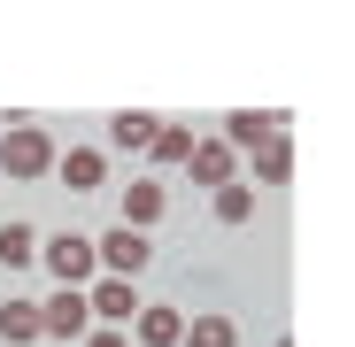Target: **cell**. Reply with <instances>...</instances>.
Masks as SVG:
<instances>
[{"mask_svg": "<svg viewBox=\"0 0 355 347\" xmlns=\"http://www.w3.org/2000/svg\"><path fill=\"white\" fill-rule=\"evenodd\" d=\"M54 162H62V147H54L39 124H16L8 139H0V170H8V178H46Z\"/></svg>", "mask_w": 355, "mask_h": 347, "instance_id": "cell-1", "label": "cell"}, {"mask_svg": "<svg viewBox=\"0 0 355 347\" xmlns=\"http://www.w3.org/2000/svg\"><path fill=\"white\" fill-rule=\"evenodd\" d=\"M39 263H46L54 278H62V285H78V294H85V278L101 270L93 240H78V231H62V240H46V247H39Z\"/></svg>", "mask_w": 355, "mask_h": 347, "instance_id": "cell-2", "label": "cell"}, {"mask_svg": "<svg viewBox=\"0 0 355 347\" xmlns=\"http://www.w3.org/2000/svg\"><path fill=\"white\" fill-rule=\"evenodd\" d=\"M39 332L46 339H85L93 332V301L78 294V285H62L54 301H39Z\"/></svg>", "mask_w": 355, "mask_h": 347, "instance_id": "cell-3", "label": "cell"}, {"mask_svg": "<svg viewBox=\"0 0 355 347\" xmlns=\"http://www.w3.org/2000/svg\"><path fill=\"white\" fill-rule=\"evenodd\" d=\"M93 255H101V270H108V278H139V270L155 263V247H147V231H124V224H116L108 240H93Z\"/></svg>", "mask_w": 355, "mask_h": 347, "instance_id": "cell-4", "label": "cell"}, {"mask_svg": "<svg viewBox=\"0 0 355 347\" xmlns=\"http://www.w3.org/2000/svg\"><path fill=\"white\" fill-rule=\"evenodd\" d=\"M278 132H286V116H263V108H232V116H224V147H232V154H240V147L255 154V147L278 139Z\"/></svg>", "mask_w": 355, "mask_h": 347, "instance_id": "cell-5", "label": "cell"}, {"mask_svg": "<svg viewBox=\"0 0 355 347\" xmlns=\"http://www.w3.org/2000/svg\"><path fill=\"white\" fill-rule=\"evenodd\" d=\"M85 301H93V324H116V332H124V324L139 317V294H132V278H101Z\"/></svg>", "mask_w": 355, "mask_h": 347, "instance_id": "cell-6", "label": "cell"}, {"mask_svg": "<svg viewBox=\"0 0 355 347\" xmlns=\"http://www.w3.org/2000/svg\"><path fill=\"white\" fill-rule=\"evenodd\" d=\"M54 178H62L70 193H93V186L108 178V154H101V147H62V162H54Z\"/></svg>", "mask_w": 355, "mask_h": 347, "instance_id": "cell-7", "label": "cell"}, {"mask_svg": "<svg viewBox=\"0 0 355 347\" xmlns=\"http://www.w3.org/2000/svg\"><path fill=\"white\" fill-rule=\"evenodd\" d=\"M186 170H193V186L224 193V186H232V147H224V139H193V162H186Z\"/></svg>", "mask_w": 355, "mask_h": 347, "instance_id": "cell-8", "label": "cell"}, {"mask_svg": "<svg viewBox=\"0 0 355 347\" xmlns=\"http://www.w3.org/2000/svg\"><path fill=\"white\" fill-rule=\"evenodd\" d=\"M162 208H170L162 178H132V193H124V231H147V224H155Z\"/></svg>", "mask_w": 355, "mask_h": 347, "instance_id": "cell-9", "label": "cell"}, {"mask_svg": "<svg viewBox=\"0 0 355 347\" xmlns=\"http://www.w3.org/2000/svg\"><path fill=\"white\" fill-rule=\"evenodd\" d=\"M132 324H139V347H178V339H186V317H178V309H162V301H147Z\"/></svg>", "mask_w": 355, "mask_h": 347, "instance_id": "cell-10", "label": "cell"}, {"mask_svg": "<svg viewBox=\"0 0 355 347\" xmlns=\"http://www.w3.org/2000/svg\"><path fill=\"white\" fill-rule=\"evenodd\" d=\"M0 339H8V347L46 339V332H39V301H0Z\"/></svg>", "mask_w": 355, "mask_h": 347, "instance_id": "cell-11", "label": "cell"}, {"mask_svg": "<svg viewBox=\"0 0 355 347\" xmlns=\"http://www.w3.org/2000/svg\"><path fill=\"white\" fill-rule=\"evenodd\" d=\"M178 347H240V324H232V317H193Z\"/></svg>", "mask_w": 355, "mask_h": 347, "instance_id": "cell-12", "label": "cell"}, {"mask_svg": "<svg viewBox=\"0 0 355 347\" xmlns=\"http://www.w3.org/2000/svg\"><path fill=\"white\" fill-rule=\"evenodd\" d=\"M155 132H162V116H108V139L124 147V154L132 147H155Z\"/></svg>", "mask_w": 355, "mask_h": 347, "instance_id": "cell-13", "label": "cell"}, {"mask_svg": "<svg viewBox=\"0 0 355 347\" xmlns=\"http://www.w3.org/2000/svg\"><path fill=\"white\" fill-rule=\"evenodd\" d=\"M31 255H39V231H31V224H0V263H8V270H31Z\"/></svg>", "mask_w": 355, "mask_h": 347, "instance_id": "cell-14", "label": "cell"}, {"mask_svg": "<svg viewBox=\"0 0 355 347\" xmlns=\"http://www.w3.org/2000/svg\"><path fill=\"white\" fill-rule=\"evenodd\" d=\"M255 178H263V186H286V178H293V147H286V139H263V147H255Z\"/></svg>", "mask_w": 355, "mask_h": 347, "instance_id": "cell-15", "label": "cell"}, {"mask_svg": "<svg viewBox=\"0 0 355 347\" xmlns=\"http://www.w3.org/2000/svg\"><path fill=\"white\" fill-rule=\"evenodd\" d=\"M147 154H155V162H193V124H162Z\"/></svg>", "mask_w": 355, "mask_h": 347, "instance_id": "cell-16", "label": "cell"}, {"mask_svg": "<svg viewBox=\"0 0 355 347\" xmlns=\"http://www.w3.org/2000/svg\"><path fill=\"white\" fill-rule=\"evenodd\" d=\"M255 216V186H224L216 193V224H248Z\"/></svg>", "mask_w": 355, "mask_h": 347, "instance_id": "cell-17", "label": "cell"}, {"mask_svg": "<svg viewBox=\"0 0 355 347\" xmlns=\"http://www.w3.org/2000/svg\"><path fill=\"white\" fill-rule=\"evenodd\" d=\"M85 347H132V339L116 332V324H93V332H85Z\"/></svg>", "mask_w": 355, "mask_h": 347, "instance_id": "cell-18", "label": "cell"}]
</instances>
